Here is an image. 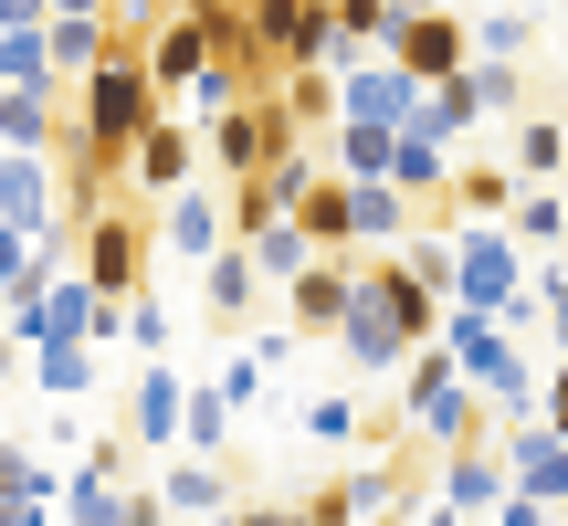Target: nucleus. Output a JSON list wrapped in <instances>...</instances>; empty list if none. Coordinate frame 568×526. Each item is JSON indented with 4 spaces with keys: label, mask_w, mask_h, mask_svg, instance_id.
<instances>
[{
    "label": "nucleus",
    "mask_w": 568,
    "mask_h": 526,
    "mask_svg": "<svg viewBox=\"0 0 568 526\" xmlns=\"http://www.w3.org/2000/svg\"><path fill=\"white\" fill-rule=\"evenodd\" d=\"M464 95H474V117H516V127L537 117V105H527V63H474Z\"/></svg>",
    "instance_id": "nucleus-20"
},
{
    "label": "nucleus",
    "mask_w": 568,
    "mask_h": 526,
    "mask_svg": "<svg viewBox=\"0 0 568 526\" xmlns=\"http://www.w3.org/2000/svg\"><path fill=\"white\" fill-rule=\"evenodd\" d=\"M253 295H264V274H253V253H222V263L201 274V305H211V316H243Z\"/></svg>",
    "instance_id": "nucleus-24"
},
{
    "label": "nucleus",
    "mask_w": 568,
    "mask_h": 526,
    "mask_svg": "<svg viewBox=\"0 0 568 526\" xmlns=\"http://www.w3.org/2000/svg\"><path fill=\"white\" fill-rule=\"evenodd\" d=\"M537 432H558V443H568V358L548 368V390H537Z\"/></svg>",
    "instance_id": "nucleus-31"
},
{
    "label": "nucleus",
    "mask_w": 568,
    "mask_h": 526,
    "mask_svg": "<svg viewBox=\"0 0 568 526\" xmlns=\"http://www.w3.org/2000/svg\"><path fill=\"white\" fill-rule=\"evenodd\" d=\"M190 443H201V464L232 443V401H222V380H201V390H190Z\"/></svg>",
    "instance_id": "nucleus-28"
},
{
    "label": "nucleus",
    "mask_w": 568,
    "mask_h": 526,
    "mask_svg": "<svg viewBox=\"0 0 568 526\" xmlns=\"http://www.w3.org/2000/svg\"><path fill=\"white\" fill-rule=\"evenodd\" d=\"M63 201H53V159H0V232L21 243H53Z\"/></svg>",
    "instance_id": "nucleus-11"
},
{
    "label": "nucleus",
    "mask_w": 568,
    "mask_h": 526,
    "mask_svg": "<svg viewBox=\"0 0 568 526\" xmlns=\"http://www.w3.org/2000/svg\"><path fill=\"white\" fill-rule=\"evenodd\" d=\"M537 295V253L516 243L506 222H453V305L474 316H516Z\"/></svg>",
    "instance_id": "nucleus-1"
},
{
    "label": "nucleus",
    "mask_w": 568,
    "mask_h": 526,
    "mask_svg": "<svg viewBox=\"0 0 568 526\" xmlns=\"http://www.w3.org/2000/svg\"><path fill=\"white\" fill-rule=\"evenodd\" d=\"M126 443H138V453H169V443H190V380H180L169 358L126 380Z\"/></svg>",
    "instance_id": "nucleus-7"
},
{
    "label": "nucleus",
    "mask_w": 568,
    "mask_h": 526,
    "mask_svg": "<svg viewBox=\"0 0 568 526\" xmlns=\"http://www.w3.org/2000/svg\"><path fill=\"white\" fill-rule=\"evenodd\" d=\"M53 148V95H0V159H42Z\"/></svg>",
    "instance_id": "nucleus-21"
},
{
    "label": "nucleus",
    "mask_w": 568,
    "mask_h": 526,
    "mask_svg": "<svg viewBox=\"0 0 568 526\" xmlns=\"http://www.w3.org/2000/svg\"><path fill=\"white\" fill-rule=\"evenodd\" d=\"M116 516H126V453L84 443V464L63 474V526H116Z\"/></svg>",
    "instance_id": "nucleus-10"
},
{
    "label": "nucleus",
    "mask_w": 568,
    "mask_h": 526,
    "mask_svg": "<svg viewBox=\"0 0 568 526\" xmlns=\"http://www.w3.org/2000/svg\"><path fill=\"white\" fill-rule=\"evenodd\" d=\"M32 390L42 401H84L95 390V347H32Z\"/></svg>",
    "instance_id": "nucleus-22"
},
{
    "label": "nucleus",
    "mask_w": 568,
    "mask_h": 526,
    "mask_svg": "<svg viewBox=\"0 0 568 526\" xmlns=\"http://www.w3.org/2000/svg\"><path fill=\"white\" fill-rule=\"evenodd\" d=\"M232 526H305V506H243Z\"/></svg>",
    "instance_id": "nucleus-33"
},
{
    "label": "nucleus",
    "mask_w": 568,
    "mask_h": 526,
    "mask_svg": "<svg viewBox=\"0 0 568 526\" xmlns=\"http://www.w3.org/2000/svg\"><path fill=\"white\" fill-rule=\"evenodd\" d=\"M159 243L169 253H190V263H201V274H211V263H222V253H243V232H232V190H180V201H159Z\"/></svg>",
    "instance_id": "nucleus-5"
},
{
    "label": "nucleus",
    "mask_w": 568,
    "mask_h": 526,
    "mask_svg": "<svg viewBox=\"0 0 568 526\" xmlns=\"http://www.w3.org/2000/svg\"><path fill=\"white\" fill-rule=\"evenodd\" d=\"M358 243L410 253V243H422V201H400V190H358Z\"/></svg>",
    "instance_id": "nucleus-19"
},
{
    "label": "nucleus",
    "mask_w": 568,
    "mask_h": 526,
    "mask_svg": "<svg viewBox=\"0 0 568 526\" xmlns=\"http://www.w3.org/2000/svg\"><path fill=\"white\" fill-rule=\"evenodd\" d=\"M148 243H159V222H138V211L105 201L95 222H74V274L95 284L116 316H138V305H148Z\"/></svg>",
    "instance_id": "nucleus-2"
},
{
    "label": "nucleus",
    "mask_w": 568,
    "mask_h": 526,
    "mask_svg": "<svg viewBox=\"0 0 568 526\" xmlns=\"http://www.w3.org/2000/svg\"><path fill=\"white\" fill-rule=\"evenodd\" d=\"M516 201H527L516 169H464L453 180V222H516Z\"/></svg>",
    "instance_id": "nucleus-18"
},
{
    "label": "nucleus",
    "mask_w": 568,
    "mask_h": 526,
    "mask_svg": "<svg viewBox=\"0 0 568 526\" xmlns=\"http://www.w3.org/2000/svg\"><path fill=\"white\" fill-rule=\"evenodd\" d=\"M537 316H548V368L568 358V253L537 263Z\"/></svg>",
    "instance_id": "nucleus-27"
},
{
    "label": "nucleus",
    "mask_w": 568,
    "mask_h": 526,
    "mask_svg": "<svg viewBox=\"0 0 568 526\" xmlns=\"http://www.w3.org/2000/svg\"><path fill=\"white\" fill-rule=\"evenodd\" d=\"M326 169H337V180H358V190H389V180H400V138H379V127H337Z\"/></svg>",
    "instance_id": "nucleus-17"
},
{
    "label": "nucleus",
    "mask_w": 568,
    "mask_h": 526,
    "mask_svg": "<svg viewBox=\"0 0 568 526\" xmlns=\"http://www.w3.org/2000/svg\"><path fill=\"white\" fill-rule=\"evenodd\" d=\"M379 422H358V401L347 390H326V401H305V443H326V453H347V443H368Z\"/></svg>",
    "instance_id": "nucleus-23"
},
{
    "label": "nucleus",
    "mask_w": 568,
    "mask_h": 526,
    "mask_svg": "<svg viewBox=\"0 0 568 526\" xmlns=\"http://www.w3.org/2000/svg\"><path fill=\"white\" fill-rule=\"evenodd\" d=\"M358 274H368V263H316V274L284 295V326H295V337H337L347 305H358Z\"/></svg>",
    "instance_id": "nucleus-12"
},
{
    "label": "nucleus",
    "mask_w": 568,
    "mask_h": 526,
    "mask_svg": "<svg viewBox=\"0 0 568 526\" xmlns=\"http://www.w3.org/2000/svg\"><path fill=\"white\" fill-rule=\"evenodd\" d=\"M474 127H485V117H474V95H464V84H443V95L422 105V127H410V138H432V148H464Z\"/></svg>",
    "instance_id": "nucleus-26"
},
{
    "label": "nucleus",
    "mask_w": 568,
    "mask_h": 526,
    "mask_svg": "<svg viewBox=\"0 0 568 526\" xmlns=\"http://www.w3.org/2000/svg\"><path fill=\"white\" fill-rule=\"evenodd\" d=\"M126 180H138L148 201H180V190H201V127H190V117H159V127H148V148L126 159Z\"/></svg>",
    "instance_id": "nucleus-9"
},
{
    "label": "nucleus",
    "mask_w": 568,
    "mask_h": 526,
    "mask_svg": "<svg viewBox=\"0 0 568 526\" xmlns=\"http://www.w3.org/2000/svg\"><path fill=\"white\" fill-rule=\"evenodd\" d=\"M516 180H527V190H568V117H527V127H516Z\"/></svg>",
    "instance_id": "nucleus-16"
},
{
    "label": "nucleus",
    "mask_w": 568,
    "mask_h": 526,
    "mask_svg": "<svg viewBox=\"0 0 568 526\" xmlns=\"http://www.w3.org/2000/svg\"><path fill=\"white\" fill-rule=\"evenodd\" d=\"M389 63H400L410 84H464L474 74V21L464 11H400V32H389Z\"/></svg>",
    "instance_id": "nucleus-3"
},
{
    "label": "nucleus",
    "mask_w": 568,
    "mask_h": 526,
    "mask_svg": "<svg viewBox=\"0 0 568 526\" xmlns=\"http://www.w3.org/2000/svg\"><path fill=\"white\" fill-rule=\"evenodd\" d=\"M527 53H537V21H527V11L474 21V63H527Z\"/></svg>",
    "instance_id": "nucleus-25"
},
{
    "label": "nucleus",
    "mask_w": 568,
    "mask_h": 526,
    "mask_svg": "<svg viewBox=\"0 0 568 526\" xmlns=\"http://www.w3.org/2000/svg\"><path fill=\"white\" fill-rule=\"evenodd\" d=\"M432 506H443L453 526H495L516 506V474H506V453H453V464H432Z\"/></svg>",
    "instance_id": "nucleus-4"
},
{
    "label": "nucleus",
    "mask_w": 568,
    "mask_h": 526,
    "mask_svg": "<svg viewBox=\"0 0 568 526\" xmlns=\"http://www.w3.org/2000/svg\"><path fill=\"white\" fill-rule=\"evenodd\" d=\"M53 506H63V485H53V474H42L32 453L11 443V453H0V526H63Z\"/></svg>",
    "instance_id": "nucleus-15"
},
{
    "label": "nucleus",
    "mask_w": 568,
    "mask_h": 526,
    "mask_svg": "<svg viewBox=\"0 0 568 526\" xmlns=\"http://www.w3.org/2000/svg\"><path fill=\"white\" fill-rule=\"evenodd\" d=\"M0 95H53V21L32 0H0Z\"/></svg>",
    "instance_id": "nucleus-8"
},
{
    "label": "nucleus",
    "mask_w": 568,
    "mask_h": 526,
    "mask_svg": "<svg viewBox=\"0 0 568 526\" xmlns=\"http://www.w3.org/2000/svg\"><path fill=\"white\" fill-rule=\"evenodd\" d=\"M495 526H558V506H537V495H516V506L495 516Z\"/></svg>",
    "instance_id": "nucleus-32"
},
{
    "label": "nucleus",
    "mask_w": 568,
    "mask_h": 526,
    "mask_svg": "<svg viewBox=\"0 0 568 526\" xmlns=\"http://www.w3.org/2000/svg\"><path fill=\"white\" fill-rule=\"evenodd\" d=\"M116 526H169V506H159V495H126V516Z\"/></svg>",
    "instance_id": "nucleus-34"
},
{
    "label": "nucleus",
    "mask_w": 568,
    "mask_h": 526,
    "mask_svg": "<svg viewBox=\"0 0 568 526\" xmlns=\"http://www.w3.org/2000/svg\"><path fill=\"white\" fill-rule=\"evenodd\" d=\"M159 506L190 516V526H232V516H243V506H232V485H222V464H201V453L159 474Z\"/></svg>",
    "instance_id": "nucleus-14"
},
{
    "label": "nucleus",
    "mask_w": 568,
    "mask_h": 526,
    "mask_svg": "<svg viewBox=\"0 0 568 526\" xmlns=\"http://www.w3.org/2000/svg\"><path fill=\"white\" fill-rule=\"evenodd\" d=\"M222 401H232V411H264V358H232V368H222Z\"/></svg>",
    "instance_id": "nucleus-30"
},
{
    "label": "nucleus",
    "mask_w": 568,
    "mask_h": 526,
    "mask_svg": "<svg viewBox=\"0 0 568 526\" xmlns=\"http://www.w3.org/2000/svg\"><path fill=\"white\" fill-rule=\"evenodd\" d=\"M347 84V127H379V138H410L422 127V105H432V84H410L400 63H358V74H337Z\"/></svg>",
    "instance_id": "nucleus-6"
},
{
    "label": "nucleus",
    "mask_w": 568,
    "mask_h": 526,
    "mask_svg": "<svg viewBox=\"0 0 568 526\" xmlns=\"http://www.w3.org/2000/svg\"><path fill=\"white\" fill-rule=\"evenodd\" d=\"M495 453H506L516 495H537V506H568V443H558V432L516 422V432H506V443H495Z\"/></svg>",
    "instance_id": "nucleus-13"
},
{
    "label": "nucleus",
    "mask_w": 568,
    "mask_h": 526,
    "mask_svg": "<svg viewBox=\"0 0 568 526\" xmlns=\"http://www.w3.org/2000/svg\"><path fill=\"white\" fill-rule=\"evenodd\" d=\"M126 347H138V358H148V368H159V358H169V305H159V295H148V305H138V316H126Z\"/></svg>",
    "instance_id": "nucleus-29"
}]
</instances>
